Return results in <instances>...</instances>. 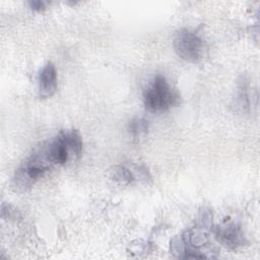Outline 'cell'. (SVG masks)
I'll return each mask as SVG.
<instances>
[{"label": "cell", "mask_w": 260, "mask_h": 260, "mask_svg": "<svg viewBox=\"0 0 260 260\" xmlns=\"http://www.w3.org/2000/svg\"><path fill=\"white\" fill-rule=\"evenodd\" d=\"M39 94L42 98L52 96L57 89V70L52 62H48L38 76Z\"/></svg>", "instance_id": "obj_4"}, {"label": "cell", "mask_w": 260, "mask_h": 260, "mask_svg": "<svg viewBox=\"0 0 260 260\" xmlns=\"http://www.w3.org/2000/svg\"><path fill=\"white\" fill-rule=\"evenodd\" d=\"M235 103H236L237 109H241V111H245V109L249 107V98H248L245 84L239 87L235 98Z\"/></svg>", "instance_id": "obj_7"}, {"label": "cell", "mask_w": 260, "mask_h": 260, "mask_svg": "<svg viewBox=\"0 0 260 260\" xmlns=\"http://www.w3.org/2000/svg\"><path fill=\"white\" fill-rule=\"evenodd\" d=\"M115 178H116V180H118L122 183H130L133 180V176H132L131 172L128 169H125L123 167H120L117 169Z\"/></svg>", "instance_id": "obj_8"}, {"label": "cell", "mask_w": 260, "mask_h": 260, "mask_svg": "<svg viewBox=\"0 0 260 260\" xmlns=\"http://www.w3.org/2000/svg\"><path fill=\"white\" fill-rule=\"evenodd\" d=\"M28 4H29L30 8L36 11L44 10L45 6H46V2H44V1H29Z\"/></svg>", "instance_id": "obj_9"}, {"label": "cell", "mask_w": 260, "mask_h": 260, "mask_svg": "<svg viewBox=\"0 0 260 260\" xmlns=\"http://www.w3.org/2000/svg\"><path fill=\"white\" fill-rule=\"evenodd\" d=\"M51 167L52 164L47 158L43 146H41L16 171L13 179L15 189L17 191H26L35 182L41 179Z\"/></svg>", "instance_id": "obj_2"}, {"label": "cell", "mask_w": 260, "mask_h": 260, "mask_svg": "<svg viewBox=\"0 0 260 260\" xmlns=\"http://www.w3.org/2000/svg\"><path fill=\"white\" fill-rule=\"evenodd\" d=\"M174 49L181 59L190 63H198L204 54L202 39L187 28H182L176 34Z\"/></svg>", "instance_id": "obj_3"}, {"label": "cell", "mask_w": 260, "mask_h": 260, "mask_svg": "<svg viewBox=\"0 0 260 260\" xmlns=\"http://www.w3.org/2000/svg\"><path fill=\"white\" fill-rule=\"evenodd\" d=\"M178 94L162 75H156L143 91V103L150 112H162L177 104Z\"/></svg>", "instance_id": "obj_1"}, {"label": "cell", "mask_w": 260, "mask_h": 260, "mask_svg": "<svg viewBox=\"0 0 260 260\" xmlns=\"http://www.w3.org/2000/svg\"><path fill=\"white\" fill-rule=\"evenodd\" d=\"M129 132L133 136H140L141 134H145L148 130V124L147 121L142 118H134L130 121L128 126Z\"/></svg>", "instance_id": "obj_6"}, {"label": "cell", "mask_w": 260, "mask_h": 260, "mask_svg": "<svg viewBox=\"0 0 260 260\" xmlns=\"http://www.w3.org/2000/svg\"><path fill=\"white\" fill-rule=\"evenodd\" d=\"M217 235L219 236L220 241L229 247H237L242 243L241 232L239 228L233 223L220 228Z\"/></svg>", "instance_id": "obj_5"}]
</instances>
